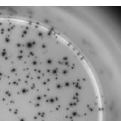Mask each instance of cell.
Listing matches in <instances>:
<instances>
[{
  "mask_svg": "<svg viewBox=\"0 0 121 121\" xmlns=\"http://www.w3.org/2000/svg\"><path fill=\"white\" fill-rule=\"evenodd\" d=\"M77 86L78 88L77 93L78 101L86 104L91 109L98 108L96 94L89 77L79 81Z\"/></svg>",
  "mask_w": 121,
  "mask_h": 121,
  "instance_id": "1",
  "label": "cell"
},
{
  "mask_svg": "<svg viewBox=\"0 0 121 121\" xmlns=\"http://www.w3.org/2000/svg\"><path fill=\"white\" fill-rule=\"evenodd\" d=\"M88 74L81 66L76 67L68 70L63 73L61 77L62 84H76L79 81L89 77Z\"/></svg>",
  "mask_w": 121,
  "mask_h": 121,
  "instance_id": "2",
  "label": "cell"
},
{
  "mask_svg": "<svg viewBox=\"0 0 121 121\" xmlns=\"http://www.w3.org/2000/svg\"><path fill=\"white\" fill-rule=\"evenodd\" d=\"M99 108L91 110L84 115H73L72 121H98Z\"/></svg>",
  "mask_w": 121,
  "mask_h": 121,
  "instance_id": "3",
  "label": "cell"
},
{
  "mask_svg": "<svg viewBox=\"0 0 121 121\" xmlns=\"http://www.w3.org/2000/svg\"><path fill=\"white\" fill-rule=\"evenodd\" d=\"M68 109L73 115H84L92 110L86 104L78 101L75 104L71 105Z\"/></svg>",
  "mask_w": 121,
  "mask_h": 121,
  "instance_id": "4",
  "label": "cell"
}]
</instances>
